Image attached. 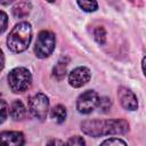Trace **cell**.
Wrapping results in <instances>:
<instances>
[{
  "instance_id": "52a82bcc",
  "label": "cell",
  "mask_w": 146,
  "mask_h": 146,
  "mask_svg": "<svg viewBox=\"0 0 146 146\" xmlns=\"http://www.w3.org/2000/svg\"><path fill=\"white\" fill-rule=\"evenodd\" d=\"M90 71L89 68L84 67V66H80L74 68L70 75H68V82L72 87L74 88H80L82 86H84L89 80H90Z\"/></svg>"
},
{
  "instance_id": "ffe728a7",
  "label": "cell",
  "mask_w": 146,
  "mask_h": 146,
  "mask_svg": "<svg viewBox=\"0 0 146 146\" xmlns=\"http://www.w3.org/2000/svg\"><path fill=\"white\" fill-rule=\"evenodd\" d=\"M7 25H8V17H7V14L2 10H0V33L5 32L6 29H7Z\"/></svg>"
},
{
  "instance_id": "7402d4cb",
  "label": "cell",
  "mask_w": 146,
  "mask_h": 146,
  "mask_svg": "<svg viewBox=\"0 0 146 146\" xmlns=\"http://www.w3.org/2000/svg\"><path fill=\"white\" fill-rule=\"evenodd\" d=\"M3 66H5V56H3V52H2V50L0 49V72L2 71Z\"/></svg>"
},
{
  "instance_id": "4fadbf2b",
  "label": "cell",
  "mask_w": 146,
  "mask_h": 146,
  "mask_svg": "<svg viewBox=\"0 0 146 146\" xmlns=\"http://www.w3.org/2000/svg\"><path fill=\"white\" fill-rule=\"evenodd\" d=\"M51 117L58 122V123H62L64 122L65 117H66V110L63 105H56L54 106V108L51 110Z\"/></svg>"
},
{
  "instance_id": "277c9868",
  "label": "cell",
  "mask_w": 146,
  "mask_h": 146,
  "mask_svg": "<svg viewBox=\"0 0 146 146\" xmlns=\"http://www.w3.org/2000/svg\"><path fill=\"white\" fill-rule=\"evenodd\" d=\"M55 34L50 31H41L38 34L34 51L39 58L48 57L55 49Z\"/></svg>"
},
{
  "instance_id": "ac0fdd59",
  "label": "cell",
  "mask_w": 146,
  "mask_h": 146,
  "mask_svg": "<svg viewBox=\"0 0 146 146\" xmlns=\"http://www.w3.org/2000/svg\"><path fill=\"white\" fill-rule=\"evenodd\" d=\"M111 100L107 98V97H103V98H99L98 100V107L99 110L103 112V113H107L111 108Z\"/></svg>"
},
{
  "instance_id": "9a60e30c",
  "label": "cell",
  "mask_w": 146,
  "mask_h": 146,
  "mask_svg": "<svg viewBox=\"0 0 146 146\" xmlns=\"http://www.w3.org/2000/svg\"><path fill=\"white\" fill-rule=\"evenodd\" d=\"M78 5L84 11H95L98 7V3L96 1H78Z\"/></svg>"
},
{
  "instance_id": "d6986e66",
  "label": "cell",
  "mask_w": 146,
  "mask_h": 146,
  "mask_svg": "<svg viewBox=\"0 0 146 146\" xmlns=\"http://www.w3.org/2000/svg\"><path fill=\"white\" fill-rule=\"evenodd\" d=\"M7 114H8V104L0 99V123H2L6 119H7Z\"/></svg>"
},
{
  "instance_id": "7a4b0ae2",
  "label": "cell",
  "mask_w": 146,
  "mask_h": 146,
  "mask_svg": "<svg viewBox=\"0 0 146 146\" xmlns=\"http://www.w3.org/2000/svg\"><path fill=\"white\" fill-rule=\"evenodd\" d=\"M32 38V27L30 23H18L7 38V46L13 52H22L27 49Z\"/></svg>"
},
{
  "instance_id": "7c38bea8",
  "label": "cell",
  "mask_w": 146,
  "mask_h": 146,
  "mask_svg": "<svg viewBox=\"0 0 146 146\" xmlns=\"http://www.w3.org/2000/svg\"><path fill=\"white\" fill-rule=\"evenodd\" d=\"M67 64H68V58L67 57H63L58 60V63L55 65L54 70H52V73H54V76L57 79V80H62L64 79L65 74H66V68H67Z\"/></svg>"
},
{
  "instance_id": "ba28073f",
  "label": "cell",
  "mask_w": 146,
  "mask_h": 146,
  "mask_svg": "<svg viewBox=\"0 0 146 146\" xmlns=\"http://www.w3.org/2000/svg\"><path fill=\"white\" fill-rule=\"evenodd\" d=\"M117 95H119V99H120V103H121L123 108L129 110V111L137 110V107H138L137 97L135 96V94L131 90H129L128 88L121 87L119 89Z\"/></svg>"
},
{
  "instance_id": "44dd1931",
  "label": "cell",
  "mask_w": 146,
  "mask_h": 146,
  "mask_svg": "<svg viewBox=\"0 0 146 146\" xmlns=\"http://www.w3.org/2000/svg\"><path fill=\"white\" fill-rule=\"evenodd\" d=\"M47 146H65V145L60 139H50L48 141Z\"/></svg>"
},
{
  "instance_id": "5b68a950",
  "label": "cell",
  "mask_w": 146,
  "mask_h": 146,
  "mask_svg": "<svg viewBox=\"0 0 146 146\" xmlns=\"http://www.w3.org/2000/svg\"><path fill=\"white\" fill-rule=\"evenodd\" d=\"M29 108L31 114L39 119V120H44L48 113L49 108V100L48 97L43 94H35L34 96L31 97L29 102Z\"/></svg>"
},
{
  "instance_id": "6da1fadb",
  "label": "cell",
  "mask_w": 146,
  "mask_h": 146,
  "mask_svg": "<svg viewBox=\"0 0 146 146\" xmlns=\"http://www.w3.org/2000/svg\"><path fill=\"white\" fill-rule=\"evenodd\" d=\"M81 130L91 137L106 135H121L129 130V123L123 119L113 120H86L81 124Z\"/></svg>"
},
{
  "instance_id": "30bf717a",
  "label": "cell",
  "mask_w": 146,
  "mask_h": 146,
  "mask_svg": "<svg viewBox=\"0 0 146 146\" xmlns=\"http://www.w3.org/2000/svg\"><path fill=\"white\" fill-rule=\"evenodd\" d=\"M25 106L21 100H14L9 107V114L13 120H22L25 115Z\"/></svg>"
},
{
  "instance_id": "3957f363",
  "label": "cell",
  "mask_w": 146,
  "mask_h": 146,
  "mask_svg": "<svg viewBox=\"0 0 146 146\" xmlns=\"http://www.w3.org/2000/svg\"><path fill=\"white\" fill-rule=\"evenodd\" d=\"M32 76L27 68L16 67L8 74V83L14 92H23L31 86Z\"/></svg>"
},
{
  "instance_id": "5bb4252c",
  "label": "cell",
  "mask_w": 146,
  "mask_h": 146,
  "mask_svg": "<svg viewBox=\"0 0 146 146\" xmlns=\"http://www.w3.org/2000/svg\"><path fill=\"white\" fill-rule=\"evenodd\" d=\"M94 36H95V40L99 43V44H104L105 41H106V32H105V29L102 27V26H97L94 31Z\"/></svg>"
},
{
  "instance_id": "8992f818",
  "label": "cell",
  "mask_w": 146,
  "mask_h": 146,
  "mask_svg": "<svg viewBox=\"0 0 146 146\" xmlns=\"http://www.w3.org/2000/svg\"><path fill=\"white\" fill-rule=\"evenodd\" d=\"M99 97L94 90H87L81 94L76 100V108L80 113L89 114L98 106Z\"/></svg>"
},
{
  "instance_id": "2e32d148",
  "label": "cell",
  "mask_w": 146,
  "mask_h": 146,
  "mask_svg": "<svg viewBox=\"0 0 146 146\" xmlns=\"http://www.w3.org/2000/svg\"><path fill=\"white\" fill-rule=\"evenodd\" d=\"M65 146H86V141L80 136H73L67 140Z\"/></svg>"
},
{
  "instance_id": "9c48e42d",
  "label": "cell",
  "mask_w": 146,
  "mask_h": 146,
  "mask_svg": "<svg viewBox=\"0 0 146 146\" xmlns=\"http://www.w3.org/2000/svg\"><path fill=\"white\" fill-rule=\"evenodd\" d=\"M24 135L18 131H3L0 133V146H23Z\"/></svg>"
},
{
  "instance_id": "e0dca14e",
  "label": "cell",
  "mask_w": 146,
  "mask_h": 146,
  "mask_svg": "<svg viewBox=\"0 0 146 146\" xmlns=\"http://www.w3.org/2000/svg\"><path fill=\"white\" fill-rule=\"evenodd\" d=\"M100 146H127V144L120 138H110L104 140Z\"/></svg>"
},
{
  "instance_id": "8fae6325",
  "label": "cell",
  "mask_w": 146,
  "mask_h": 146,
  "mask_svg": "<svg viewBox=\"0 0 146 146\" xmlns=\"http://www.w3.org/2000/svg\"><path fill=\"white\" fill-rule=\"evenodd\" d=\"M30 9H31V3L30 2H27V1H21V2H17L13 7V14L17 18H23V17H25V16L29 15Z\"/></svg>"
}]
</instances>
